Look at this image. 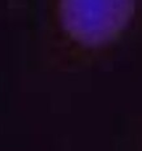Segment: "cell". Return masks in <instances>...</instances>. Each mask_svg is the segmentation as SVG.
I'll return each mask as SVG.
<instances>
[{"label":"cell","mask_w":142,"mask_h":151,"mask_svg":"<svg viewBox=\"0 0 142 151\" xmlns=\"http://www.w3.org/2000/svg\"><path fill=\"white\" fill-rule=\"evenodd\" d=\"M136 0H60L64 29L73 39L97 46L113 39L127 26Z\"/></svg>","instance_id":"6da1fadb"}]
</instances>
